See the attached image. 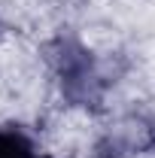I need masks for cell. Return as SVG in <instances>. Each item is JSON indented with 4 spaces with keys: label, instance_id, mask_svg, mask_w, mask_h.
Returning a JSON list of instances; mask_svg holds the SVG:
<instances>
[{
    "label": "cell",
    "instance_id": "obj_1",
    "mask_svg": "<svg viewBox=\"0 0 155 158\" xmlns=\"http://www.w3.org/2000/svg\"><path fill=\"white\" fill-rule=\"evenodd\" d=\"M0 158H49L37 152L34 140L21 128H0Z\"/></svg>",
    "mask_w": 155,
    "mask_h": 158
}]
</instances>
